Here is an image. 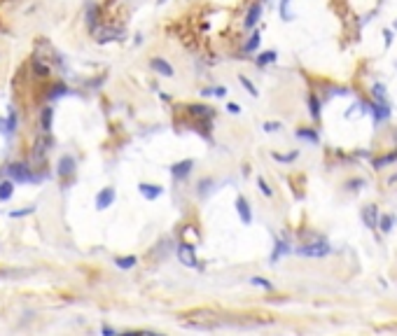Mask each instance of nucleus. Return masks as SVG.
I'll list each match as a JSON object with an SVG mask.
<instances>
[{"label": "nucleus", "instance_id": "1", "mask_svg": "<svg viewBox=\"0 0 397 336\" xmlns=\"http://www.w3.org/2000/svg\"><path fill=\"white\" fill-rule=\"evenodd\" d=\"M330 250L332 248L325 241H315V243H309V245L297 248V252L302 254V257H325V254H330Z\"/></svg>", "mask_w": 397, "mask_h": 336}, {"label": "nucleus", "instance_id": "2", "mask_svg": "<svg viewBox=\"0 0 397 336\" xmlns=\"http://www.w3.org/2000/svg\"><path fill=\"white\" fill-rule=\"evenodd\" d=\"M7 173H10V177L14 182H31V180H35L33 171H31L26 164H10V166H7Z\"/></svg>", "mask_w": 397, "mask_h": 336}, {"label": "nucleus", "instance_id": "3", "mask_svg": "<svg viewBox=\"0 0 397 336\" xmlns=\"http://www.w3.org/2000/svg\"><path fill=\"white\" fill-rule=\"evenodd\" d=\"M115 189L112 187H105V189H101L98 194H96V208L98 210H105V208H110L112 203H115Z\"/></svg>", "mask_w": 397, "mask_h": 336}, {"label": "nucleus", "instance_id": "4", "mask_svg": "<svg viewBox=\"0 0 397 336\" xmlns=\"http://www.w3.org/2000/svg\"><path fill=\"white\" fill-rule=\"evenodd\" d=\"M150 68H152L157 75H161V77H173V75H176V70H173L171 63H168V61H164V59H159V56L150 61Z\"/></svg>", "mask_w": 397, "mask_h": 336}, {"label": "nucleus", "instance_id": "5", "mask_svg": "<svg viewBox=\"0 0 397 336\" xmlns=\"http://www.w3.org/2000/svg\"><path fill=\"white\" fill-rule=\"evenodd\" d=\"M178 259H180V264L185 266H196V252H194V245L185 243L178 248Z\"/></svg>", "mask_w": 397, "mask_h": 336}, {"label": "nucleus", "instance_id": "6", "mask_svg": "<svg viewBox=\"0 0 397 336\" xmlns=\"http://www.w3.org/2000/svg\"><path fill=\"white\" fill-rule=\"evenodd\" d=\"M192 168H194V161L192 159L178 161V164L171 166V175L176 177V180H182V177H187L189 173H192Z\"/></svg>", "mask_w": 397, "mask_h": 336}, {"label": "nucleus", "instance_id": "7", "mask_svg": "<svg viewBox=\"0 0 397 336\" xmlns=\"http://www.w3.org/2000/svg\"><path fill=\"white\" fill-rule=\"evenodd\" d=\"M236 213H238L243 224H250V222H253V210H250V203L243 196L236 198Z\"/></svg>", "mask_w": 397, "mask_h": 336}, {"label": "nucleus", "instance_id": "8", "mask_svg": "<svg viewBox=\"0 0 397 336\" xmlns=\"http://www.w3.org/2000/svg\"><path fill=\"white\" fill-rule=\"evenodd\" d=\"M379 210H376V205H364L362 208V222L367 226H369V229H376V226H379Z\"/></svg>", "mask_w": 397, "mask_h": 336}, {"label": "nucleus", "instance_id": "9", "mask_svg": "<svg viewBox=\"0 0 397 336\" xmlns=\"http://www.w3.org/2000/svg\"><path fill=\"white\" fill-rule=\"evenodd\" d=\"M138 189H140V194H143V198H147V201H155V198H159L161 192H164L159 185H150V182H140Z\"/></svg>", "mask_w": 397, "mask_h": 336}, {"label": "nucleus", "instance_id": "10", "mask_svg": "<svg viewBox=\"0 0 397 336\" xmlns=\"http://www.w3.org/2000/svg\"><path fill=\"white\" fill-rule=\"evenodd\" d=\"M371 117H374L376 124H379V121H386L388 117H390V108H388V103H374L371 105Z\"/></svg>", "mask_w": 397, "mask_h": 336}, {"label": "nucleus", "instance_id": "11", "mask_svg": "<svg viewBox=\"0 0 397 336\" xmlns=\"http://www.w3.org/2000/svg\"><path fill=\"white\" fill-rule=\"evenodd\" d=\"M72 173H75V159L68 157V154H63L61 157V161H59V175L66 177V175H72Z\"/></svg>", "mask_w": 397, "mask_h": 336}, {"label": "nucleus", "instance_id": "12", "mask_svg": "<svg viewBox=\"0 0 397 336\" xmlns=\"http://www.w3.org/2000/svg\"><path fill=\"white\" fill-rule=\"evenodd\" d=\"M259 14H262V5H259V3H255L253 7H250L248 10V14H245V28H255V23L259 21Z\"/></svg>", "mask_w": 397, "mask_h": 336}, {"label": "nucleus", "instance_id": "13", "mask_svg": "<svg viewBox=\"0 0 397 336\" xmlns=\"http://www.w3.org/2000/svg\"><path fill=\"white\" fill-rule=\"evenodd\" d=\"M12 194H14V180L0 182V201H10Z\"/></svg>", "mask_w": 397, "mask_h": 336}, {"label": "nucleus", "instance_id": "14", "mask_svg": "<svg viewBox=\"0 0 397 336\" xmlns=\"http://www.w3.org/2000/svg\"><path fill=\"white\" fill-rule=\"evenodd\" d=\"M189 112H192L194 117H204V119H208V117L213 115V108H206V105L192 103V105H189Z\"/></svg>", "mask_w": 397, "mask_h": 336}, {"label": "nucleus", "instance_id": "15", "mask_svg": "<svg viewBox=\"0 0 397 336\" xmlns=\"http://www.w3.org/2000/svg\"><path fill=\"white\" fill-rule=\"evenodd\" d=\"M299 140H309V143H318V133L313 131V128H297V133H294Z\"/></svg>", "mask_w": 397, "mask_h": 336}, {"label": "nucleus", "instance_id": "16", "mask_svg": "<svg viewBox=\"0 0 397 336\" xmlns=\"http://www.w3.org/2000/svg\"><path fill=\"white\" fill-rule=\"evenodd\" d=\"M52 119H54V110H52V108H44L42 110V131L44 133H49L52 131Z\"/></svg>", "mask_w": 397, "mask_h": 336}, {"label": "nucleus", "instance_id": "17", "mask_svg": "<svg viewBox=\"0 0 397 336\" xmlns=\"http://www.w3.org/2000/svg\"><path fill=\"white\" fill-rule=\"evenodd\" d=\"M276 51L274 49H269V51H264V54H259L257 56V66L259 68H264V66H269V63H274V61H276Z\"/></svg>", "mask_w": 397, "mask_h": 336}, {"label": "nucleus", "instance_id": "18", "mask_svg": "<svg viewBox=\"0 0 397 336\" xmlns=\"http://www.w3.org/2000/svg\"><path fill=\"white\" fill-rule=\"evenodd\" d=\"M52 145V138L49 136H42V138H38V143H35V154L42 157L44 152H47V147Z\"/></svg>", "mask_w": 397, "mask_h": 336}, {"label": "nucleus", "instance_id": "19", "mask_svg": "<svg viewBox=\"0 0 397 336\" xmlns=\"http://www.w3.org/2000/svg\"><path fill=\"white\" fill-rule=\"evenodd\" d=\"M136 262H138V259L133 257V254H129V257H117L115 259V264L119 266V269H133V266H136Z\"/></svg>", "mask_w": 397, "mask_h": 336}, {"label": "nucleus", "instance_id": "20", "mask_svg": "<svg viewBox=\"0 0 397 336\" xmlns=\"http://www.w3.org/2000/svg\"><path fill=\"white\" fill-rule=\"evenodd\" d=\"M238 82H241V87H243V89H245V91H248V94H250V96H255V98H257V96H259V91H257V87H255V84H253V82H250V80H248V77H245V75H241V77H238Z\"/></svg>", "mask_w": 397, "mask_h": 336}, {"label": "nucleus", "instance_id": "21", "mask_svg": "<svg viewBox=\"0 0 397 336\" xmlns=\"http://www.w3.org/2000/svg\"><path fill=\"white\" fill-rule=\"evenodd\" d=\"M392 222H395V217L392 215H381V220H379V229L383 234H388L392 229Z\"/></svg>", "mask_w": 397, "mask_h": 336}, {"label": "nucleus", "instance_id": "22", "mask_svg": "<svg viewBox=\"0 0 397 336\" xmlns=\"http://www.w3.org/2000/svg\"><path fill=\"white\" fill-rule=\"evenodd\" d=\"M309 110H311V117H313V119H320V103L313 94L309 96Z\"/></svg>", "mask_w": 397, "mask_h": 336}, {"label": "nucleus", "instance_id": "23", "mask_svg": "<svg viewBox=\"0 0 397 336\" xmlns=\"http://www.w3.org/2000/svg\"><path fill=\"white\" fill-rule=\"evenodd\" d=\"M374 98H376V103H386V87L383 84H374Z\"/></svg>", "mask_w": 397, "mask_h": 336}, {"label": "nucleus", "instance_id": "24", "mask_svg": "<svg viewBox=\"0 0 397 336\" xmlns=\"http://www.w3.org/2000/svg\"><path fill=\"white\" fill-rule=\"evenodd\" d=\"M250 282H253L255 287H264L266 292H271V290H274V285H271V282L266 280V278H259V276H255V278H250Z\"/></svg>", "mask_w": 397, "mask_h": 336}, {"label": "nucleus", "instance_id": "25", "mask_svg": "<svg viewBox=\"0 0 397 336\" xmlns=\"http://www.w3.org/2000/svg\"><path fill=\"white\" fill-rule=\"evenodd\" d=\"M281 17L285 19V21H292L294 19V14L290 12V0H283L281 3Z\"/></svg>", "mask_w": 397, "mask_h": 336}, {"label": "nucleus", "instance_id": "26", "mask_svg": "<svg viewBox=\"0 0 397 336\" xmlns=\"http://www.w3.org/2000/svg\"><path fill=\"white\" fill-rule=\"evenodd\" d=\"M395 159H397V152H392V154H386V157H381V159H374V168H381V166L390 164V161H395Z\"/></svg>", "mask_w": 397, "mask_h": 336}, {"label": "nucleus", "instance_id": "27", "mask_svg": "<svg viewBox=\"0 0 397 336\" xmlns=\"http://www.w3.org/2000/svg\"><path fill=\"white\" fill-rule=\"evenodd\" d=\"M259 47V33H253L250 35V40L245 42V51H255Z\"/></svg>", "mask_w": 397, "mask_h": 336}, {"label": "nucleus", "instance_id": "28", "mask_svg": "<svg viewBox=\"0 0 397 336\" xmlns=\"http://www.w3.org/2000/svg\"><path fill=\"white\" fill-rule=\"evenodd\" d=\"M283 252H287V245L283 241H276V250H274V254H271V259H274V262H276L278 257H281Z\"/></svg>", "mask_w": 397, "mask_h": 336}, {"label": "nucleus", "instance_id": "29", "mask_svg": "<svg viewBox=\"0 0 397 336\" xmlns=\"http://www.w3.org/2000/svg\"><path fill=\"white\" fill-rule=\"evenodd\" d=\"M33 66H35V72H38L40 77H47V75H49V68H47V66H42L40 61H33Z\"/></svg>", "mask_w": 397, "mask_h": 336}, {"label": "nucleus", "instance_id": "30", "mask_svg": "<svg viewBox=\"0 0 397 336\" xmlns=\"http://www.w3.org/2000/svg\"><path fill=\"white\" fill-rule=\"evenodd\" d=\"M257 187H259V192L264 194V196H271V194H274V192H271V187L264 182V177H259V180H257Z\"/></svg>", "mask_w": 397, "mask_h": 336}, {"label": "nucleus", "instance_id": "31", "mask_svg": "<svg viewBox=\"0 0 397 336\" xmlns=\"http://www.w3.org/2000/svg\"><path fill=\"white\" fill-rule=\"evenodd\" d=\"M14 126H17V115L12 112V115L7 117V133H14Z\"/></svg>", "mask_w": 397, "mask_h": 336}, {"label": "nucleus", "instance_id": "32", "mask_svg": "<svg viewBox=\"0 0 397 336\" xmlns=\"http://www.w3.org/2000/svg\"><path fill=\"white\" fill-rule=\"evenodd\" d=\"M66 91H68V89L63 87V84H56V87L52 89V94H49V96H52V98H56V96H63Z\"/></svg>", "mask_w": 397, "mask_h": 336}, {"label": "nucleus", "instance_id": "33", "mask_svg": "<svg viewBox=\"0 0 397 336\" xmlns=\"http://www.w3.org/2000/svg\"><path fill=\"white\" fill-rule=\"evenodd\" d=\"M278 128H281V124H278V121H264V131H269V133H276Z\"/></svg>", "mask_w": 397, "mask_h": 336}, {"label": "nucleus", "instance_id": "34", "mask_svg": "<svg viewBox=\"0 0 397 336\" xmlns=\"http://www.w3.org/2000/svg\"><path fill=\"white\" fill-rule=\"evenodd\" d=\"M274 159L276 161H292V159H297V152H290V154H274Z\"/></svg>", "mask_w": 397, "mask_h": 336}, {"label": "nucleus", "instance_id": "35", "mask_svg": "<svg viewBox=\"0 0 397 336\" xmlns=\"http://www.w3.org/2000/svg\"><path fill=\"white\" fill-rule=\"evenodd\" d=\"M33 210H35V205H28V208H23V210H14L12 217H23V215H28V213H33Z\"/></svg>", "mask_w": 397, "mask_h": 336}, {"label": "nucleus", "instance_id": "36", "mask_svg": "<svg viewBox=\"0 0 397 336\" xmlns=\"http://www.w3.org/2000/svg\"><path fill=\"white\" fill-rule=\"evenodd\" d=\"M227 110L232 112V115H238V105L236 103H229V105H227Z\"/></svg>", "mask_w": 397, "mask_h": 336}, {"label": "nucleus", "instance_id": "37", "mask_svg": "<svg viewBox=\"0 0 397 336\" xmlns=\"http://www.w3.org/2000/svg\"><path fill=\"white\" fill-rule=\"evenodd\" d=\"M383 38H386V44L392 42V33H390V31H383Z\"/></svg>", "mask_w": 397, "mask_h": 336}, {"label": "nucleus", "instance_id": "38", "mask_svg": "<svg viewBox=\"0 0 397 336\" xmlns=\"http://www.w3.org/2000/svg\"><path fill=\"white\" fill-rule=\"evenodd\" d=\"M360 185H364V180H353L351 182V189H360Z\"/></svg>", "mask_w": 397, "mask_h": 336}, {"label": "nucleus", "instance_id": "39", "mask_svg": "<svg viewBox=\"0 0 397 336\" xmlns=\"http://www.w3.org/2000/svg\"><path fill=\"white\" fill-rule=\"evenodd\" d=\"M164 3H166V0H159V5H164Z\"/></svg>", "mask_w": 397, "mask_h": 336}, {"label": "nucleus", "instance_id": "40", "mask_svg": "<svg viewBox=\"0 0 397 336\" xmlns=\"http://www.w3.org/2000/svg\"><path fill=\"white\" fill-rule=\"evenodd\" d=\"M395 31H397V21H395Z\"/></svg>", "mask_w": 397, "mask_h": 336}]
</instances>
